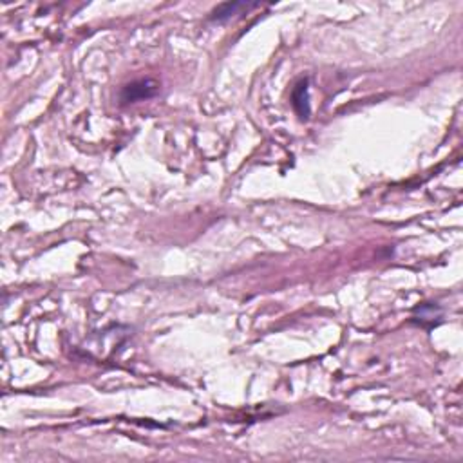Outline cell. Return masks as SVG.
<instances>
[{"mask_svg":"<svg viewBox=\"0 0 463 463\" xmlns=\"http://www.w3.org/2000/svg\"><path fill=\"white\" fill-rule=\"evenodd\" d=\"M257 2H227V4H221L212 11L210 15V20H215V22H225L228 18L241 15V11H248L252 8H257Z\"/></svg>","mask_w":463,"mask_h":463,"instance_id":"7a4b0ae2","label":"cell"},{"mask_svg":"<svg viewBox=\"0 0 463 463\" xmlns=\"http://www.w3.org/2000/svg\"><path fill=\"white\" fill-rule=\"evenodd\" d=\"M157 91H159V85H157V82H154V80H136V82L129 83V85L123 87L122 101L132 104V101L138 100H147V98L156 97Z\"/></svg>","mask_w":463,"mask_h":463,"instance_id":"6da1fadb","label":"cell"}]
</instances>
